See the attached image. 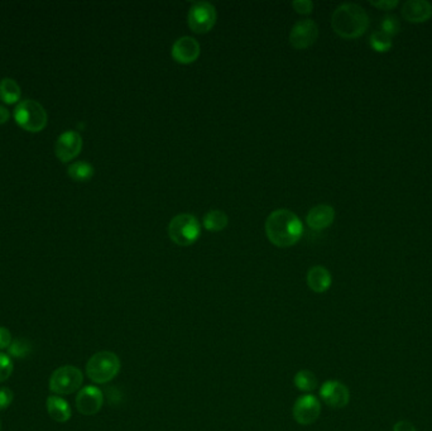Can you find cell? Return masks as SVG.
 <instances>
[{"instance_id":"cell-1","label":"cell","mask_w":432,"mask_h":431,"mask_svg":"<svg viewBox=\"0 0 432 431\" xmlns=\"http://www.w3.org/2000/svg\"><path fill=\"white\" fill-rule=\"evenodd\" d=\"M264 229L272 244L287 248L294 246L301 239L303 224L294 211L287 209H277L267 218Z\"/></svg>"},{"instance_id":"cell-2","label":"cell","mask_w":432,"mask_h":431,"mask_svg":"<svg viewBox=\"0 0 432 431\" xmlns=\"http://www.w3.org/2000/svg\"><path fill=\"white\" fill-rule=\"evenodd\" d=\"M332 25L343 39H358L369 27V16L355 3H343L332 13Z\"/></svg>"},{"instance_id":"cell-3","label":"cell","mask_w":432,"mask_h":431,"mask_svg":"<svg viewBox=\"0 0 432 431\" xmlns=\"http://www.w3.org/2000/svg\"><path fill=\"white\" fill-rule=\"evenodd\" d=\"M120 367V359L116 353L102 350L89 359L86 364V375L94 383L104 385L118 376Z\"/></svg>"},{"instance_id":"cell-4","label":"cell","mask_w":432,"mask_h":431,"mask_svg":"<svg viewBox=\"0 0 432 431\" xmlns=\"http://www.w3.org/2000/svg\"><path fill=\"white\" fill-rule=\"evenodd\" d=\"M200 234V223L196 216L191 214L176 216L172 218L169 225V235L178 246H191L199 239Z\"/></svg>"},{"instance_id":"cell-5","label":"cell","mask_w":432,"mask_h":431,"mask_svg":"<svg viewBox=\"0 0 432 431\" xmlns=\"http://www.w3.org/2000/svg\"><path fill=\"white\" fill-rule=\"evenodd\" d=\"M17 124L25 131L37 133L47 125V113L45 108L36 101H21L14 110Z\"/></svg>"},{"instance_id":"cell-6","label":"cell","mask_w":432,"mask_h":431,"mask_svg":"<svg viewBox=\"0 0 432 431\" xmlns=\"http://www.w3.org/2000/svg\"><path fill=\"white\" fill-rule=\"evenodd\" d=\"M84 381L83 372L74 366H63L50 378V390L58 396H66L80 390Z\"/></svg>"},{"instance_id":"cell-7","label":"cell","mask_w":432,"mask_h":431,"mask_svg":"<svg viewBox=\"0 0 432 431\" xmlns=\"http://www.w3.org/2000/svg\"><path fill=\"white\" fill-rule=\"evenodd\" d=\"M215 7L208 1H196L191 6L187 16L190 28L196 33H206L216 23Z\"/></svg>"},{"instance_id":"cell-8","label":"cell","mask_w":432,"mask_h":431,"mask_svg":"<svg viewBox=\"0 0 432 431\" xmlns=\"http://www.w3.org/2000/svg\"><path fill=\"white\" fill-rule=\"evenodd\" d=\"M318 37V27L312 19H301L296 22L290 33V42L297 50L307 48L315 43Z\"/></svg>"},{"instance_id":"cell-9","label":"cell","mask_w":432,"mask_h":431,"mask_svg":"<svg viewBox=\"0 0 432 431\" xmlns=\"http://www.w3.org/2000/svg\"><path fill=\"white\" fill-rule=\"evenodd\" d=\"M321 414V403L314 395H303L294 402V419L301 425L315 423Z\"/></svg>"},{"instance_id":"cell-10","label":"cell","mask_w":432,"mask_h":431,"mask_svg":"<svg viewBox=\"0 0 432 431\" xmlns=\"http://www.w3.org/2000/svg\"><path fill=\"white\" fill-rule=\"evenodd\" d=\"M104 403V395L100 388L95 386H86L78 391L76 396V408L83 415L91 416L98 414Z\"/></svg>"},{"instance_id":"cell-11","label":"cell","mask_w":432,"mask_h":431,"mask_svg":"<svg viewBox=\"0 0 432 431\" xmlns=\"http://www.w3.org/2000/svg\"><path fill=\"white\" fill-rule=\"evenodd\" d=\"M320 397L329 408L339 410L349 403L350 392L347 386L339 381H327L320 388Z\"/></svg>"},{"instance_id":"cell-12","label":"cell","mask_w":432,"mask_h":431,"mask_svg":"<svg viewBox=\"0 0 432 431\" xmlns=\"http://www.w3.org/2000/svg\"><path fill=\"white\" fill-rule=\"evenodd\" d=\"M83 148V138L78 132L66 131L57 138L54 152L62 162H69L78 157Z\"/></svg>"},{"instance_id":"cell-13","label":"cell","mask_w":432,"mask_h":431,"mask_svg":"<svg viewBox=\"0 0 432 431\" xmlns=\"http://www.w3.org/2000/svg\"><path fill=\"white\" fill-rule=\"evenodd\" d=\"M200 45L196 39L190 36H184L178 39L171 50V54L178 63H193L200 56Z\"/></svg>"},{"instance_id":"cell-14","label":"cell","mask_w":432,"mask_h":431,"mask_svg":"<svg viewBox=\"0 0 432 431\" xmlns=\"http://www.w3.org/2000/svg\"><path fill=\"white\" fill-rule=\"evenodd\" d=\"M402 16L411 23H422L432 17V4L427 0H407L402 6Z\"/></svg>"},{"instance_id":"cell-15","label":"cell","mask_w":432,"mask_h":431,"mask_svg":"<svg viewBox=\"0 0 432 431\" xmlns=\"http://www.w3.org/2000/svg\"><path fill=\"white\" fill-rule=\"evenodd\" d=\"M334 219L335 209L330 205L321 204L310 210L309 214L306 216V223L314 231H323L334 223Z\"/></svg>"},{"instance_id":"cell-16","label":"cell","mask_w":432,"mask_h":431,"mask_svg":"<svg viewBox=\"0 0 432 431\" xmlns=\"http://www.w3.org/2000/svg\"><path fill=\"white\" fill-rule=\"evenodd\" d=\"M306 281L314 293H326L332 286V273L323 266H314L307 272Z\"/></svg>"},{"instance_id":"cell-17","label":"cell","mask_w":432,"mask_h":431,"mask_svg":"<svg viewBox=\"0 0 432 431\" xmlns=\"http://www.w3.org/2000/svg\"><path fill=\"white\" fill-rule=\"evenodd\" d=\"M48 415L57 423H66L71 417V408L69 402L60 396H50L46 402Z\"/></svg>"},{"instance_id":"cell-18","label":"cell","mask_w":432,"mask_h":431,"mask_svg":"<svg viewBox=\"0 0 432 431\" xmlns=\"http://www.w3.org/2000/svg\"><path fill=\"white\" fill-rule=\"evenodd\" d=\"M229 218L225 214L223 210H210L204 216V227L210 231H220L228 227Z\"/></svg>"},{"instance_id":"cell-19","label":"cell","mask_w":432,"mask_h":431,"mask_svg":"<svg viewBox=\"0 0 432 431\" xmlns=\"http://www.w3.org/2000/svg\"><path fill=\"white\" fill-rule=\"evenodd\" d=\"M21 98V87L13 78L6 77L0 81V99L7 104H14Z\"/></svg>"},{"instance_id":"cell-20","label":"cell","mask_w":432,"mask_h":431,"mask_svg":"<svg viewBox=\"0 0 432 431\" xmlns=\"http://www.w3.org/2000/svg\"><path fill=\"white\" fill-rule=\"evenodd\" d=\"M67 171H69V178L75 180V181H78V182H85L87 180H90L93 178L94 172H95L93 166L85 161L72 163Z\"/></svg>"},{"instance_id":"cell-21","label":"cell","mask_w":432,"mask_h":431,"mask_svg":"<svg viewBox=\"0 0 432 431\" xmlns=\"http://www.w3.org/2000/svg\"><path fill=\"white\" fill-rule=\"evenodd\" d=\"M294 386L302 392H312L317 388V378L311 370H302L294 376Z\"/></svg>"},{"instance_id":"cell-22","label":"cell","mask_w":432,"mask_h":431,"mask_svg":"<svg viewBox=\"0 0 432 431\" xmlns=\"http://www.w3.org/2000/svg\"><path fill=\"white\" fill-rule=\"evenodd\" d=\"M371 47L377 52H387L392 47V37L383 31H376L369 39Z\"/></svg>"},{"instance_id":"cell-23","label":"cell","mask_w":432,"mask_h":431,"mask_svg":"<svg viewBox=\"0 0 432 431\" xmlns=\"http://www.w3.org/2000/svg\"><path fill=\"white\" fill-rule=\"evenodd\" d=\"M32 346L28 340L23 338H17L9 346V355L14 358H25L31 353Z\"/></svg>"},{"instance_id":"cell-24","label":"cell","mask_w":432,"mask_h":431,"mask_svg":"<svg viewBox=\"0 0 432 431\" xmlns=\"http://www.w3.org/2000/svg\"><path fill=\"white\" fill-rule=\"evenodd\" d=\"M380 28H382L380 31L385 32L389 37H393L401 30V22H400V19L397 18V16L388 14V16L385 17L382 19Z\"/></svg>"},{"instance_id":"cell-25","label":"cell","mask_w":432,"mask_h":431,"mask_svg":"<svg viewBox=\"0 0 432 431\" xmlns=\"http://www.w3.org/2000/svg\"><path fill=\"white\" fill-rule=\"evenodd\" d=\"M13 373V362L9 355L0 353V382L7 381Z\"/></svg>"},{"instance_id":"cell-26","label":"cell","mask_w":432,"mask_h":431,"mask_svg":"<svg viewBox=\"0 0 432 431\" xmlns=\"http://www.w3.org/2000/svg\"><path fill=\"white\" fill-rule=\"evenodd\" d=\"M13 397L14 395L10 388H7V387L0 388V411H4L6 408L10 406V403L13 402Z\"/></svg>"},{"instance_id":"cell-27","label":"cell","mask_w":432,"mask_h":431,"mask_svg":"<svg viewBox=\"0 0 432 431\" xmlns=\"http://www.w3.org/2000/svg\"><path fill=\"white\" fill-rule=\"evenodd\" d=\"M292 6L294 10L301 14H309L314 9V3L311 0H294Z\"/></svg>"},{"instance_id":"cell-28","label":"cell","mask_w":432,"mask_h":431,"mask_svg":"<svg viewBox=\"0 0 432 431\" xmlns=\"http://www.w3.org/2000/svg\"><path fill=\"white\" fill-rule=\"evenodd\" d=\"M371 4L373 7L382 9V10H391L396 8L400 4V1L398 0H371Z\"/></svg>"},{"instance_id":"cell-29","label":"cell","mask_w":432,"mask_h":431,"mask_svg":"<svg viewBox=\"0 0 432 431\" xmlns=\"http://www.w3.org/2000/svg\"><path fill=\"white\" fill-rule=\"evenodd\" d=\"M12 341L13 339L10 331L4 326H0V349H7L12 344Z\"/></svg>"},{"instance_id":"cell-30","label":"cell","mask_w":432,"mask_h":431,"mask_svg":"<svg viewBox=\"0 0 432 431\" xmlns=\"http://www.w3.org/2000/svg\"><path fill=\"white\" fill-rule=\"evenodd\" d=\"M393 431H416V428L407 420H401L394 425Z\"/></svg>"},{"instance_id":"cell-31","label":"cell","mask_w":432,"mask_h":431,"mask_svg":"<svg viewBox=\"0 0 432 431\" xmlns=\"http://www.w3.org/2000/svg\"><path fill=\"white\" fill-rule=\"evenodd\" d=\"M9 119V112L8 109L4 108V107H1L0 105V125L1 124L6 123L7 120Z\"/></svg>"},{"instance_id":"cell-32","label":"cell","mask_w":432,"mask_h":431,"mask_svg":"<svg viewBox=\"0 0 432 431\" xmlns=\"http://www.w3.org/2000/svg\"><path fill=\"white\" fill-rule=\"evenodd\" d=\"M0 431H1V421H0Z\"/></svg>"}]
</instances>
